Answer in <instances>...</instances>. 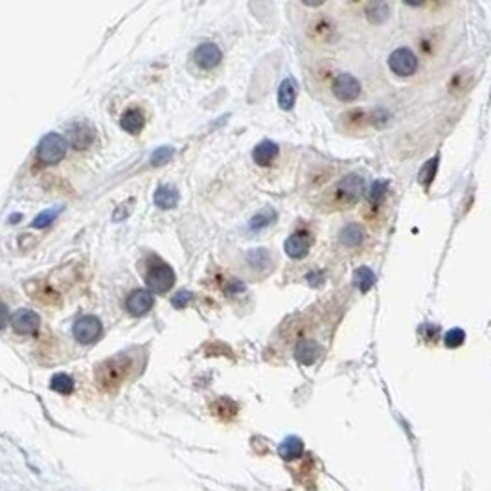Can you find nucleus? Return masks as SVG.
Masks as SVG:
<instances>
[{
  "instance_id": "1",
  "label": "nucleus",
  "mask_w": 491,
  "mask_h": 491,
  "mask_svg": "<svg viewBox=\"0 0 491 491\" xmlns=\"http://www.w3.org/2000/svg\"><path fill=\"white\" fill-rule=\"evenodd\" d=\"M131 366H133V363L127 355H116V357L107 359L105 363H101L96 370V379H98L101 388L114 390L125 381V377L131 372Z\"/></svg>"
},
{
  "instance_id": "2",
  "label": "nucleus",
  "mask_w": 491,
  "mask_h": 491,
  "mask_svg": "<svg viewBox=\"0 0 491 491\" xmlns=\"http://www.w3.org/2000/svg\"><path fill=\"white\" fill-rule=\"evenodd\" d=\"M65 155H67V140L57 133L46 134L37 147V156L45 164H57L59 160H63Z\"/></svg>"
},
{
  "instance_id": "3",
  "label": "nucleus",
  "mask_w": 491,
  "mask_h": 491,
  "mask_svg": "<svg viewBox=\"0 0 491 491\" xmlns=\"http://www.w3.org/2000/svg\"><path fill=\"white\" fill-rule=\"evenodd\" d=\"M145 284L149 287V293H168L175 284L174 269L168 263H158L155 267H151L145 276Z\"/></svg>"
},
{
  "instance_id": "4",
  "label": "nucleus",
  "mask_w": 491,
  "mask_h": 491,
  "mask_svg": "<svg viewBox=\"0 0 491 491\" xmlns=\"http://www.w3.org/2000/svg\"><path fill=\"white\" fill-rule=\"evenodd\" d=\"M388 67L399 78H408L418 70V57L410 48H397L388 57Z\"/></svg>"
},
{
  "instance_id": "5",
  "label": "nucleus",
  "mask_w": 491,
  "mask_h": 491,
  "mask_svg": "<svg viewBox=\"0 0 491 491\" xmlns=\"http://www.w3.org/2000/svg\"><path fill=\"white\" fill-rule=\"evenodd\" d=\"M101 331V322L100 318L94 317V315H85L74 324V339L79 342V344H92L100 339Z\"/></svg>"
},
{
  "instance_id": "6",
  "label": "nucleus",
  "mask_w": 491,
  "mask_h": 491,
  "mask_svg": "<svg viewBox=\"0 0 491 491\" xmlns=\"http://www.w3.org/2000/svg\"><path fill=\"white\" fill-rule=\"evenodd\" d=\"M331 90H333L337 100L353 101L361 96V83H359V79L355 78V76H352V74L342 72L335 78V81L331 85Z\"/></svg>"
},
{
  "instance_id": "7",
  "label": "nucleus",
  "mask_w": 491,
  "mask_h": 491,
  "mask_svg": "<svg viewBox=\"0 0 491 491\" xmlns=\"http://www.w3.org/2000/svg\"><path fill=\"white\" fill-rule=\"evenodd\" d=\"M337 197L341 199L344 205H353L361 199L364 191V179L361 175L352 174L344 177V179L337 185Z\"/></svg>"
},
{
  "instance_id": "8",
  "label": "nucleus",
  "mask_w": 491,
  "mask_h": 491,
  "mask_svg": "<svg viewBox=\"0 0 491 491\" xmlns=\"http://www.w3.org/2000/svg\"><path fill=\"white\" fill-rule=\"evenodd\" d=\"M194 59L202 70H213L223 61V52L216 43H202L194 52Z\"/></svg>"
},
{
  "instance_id": "9",
  "label": "nucleus",
  "mask_w": 491,
  "mask_h": 491,
  "mask_svg": "<svg viewBox=\"0 0 491 491\" xmlns=\"http://www.w3.org/2000/svg\"><path fill=\"white\" fill-rule=\"evenodd\" d=\"M285 254L293 260H304L311 249V238L307 232H295L284 243Z\"/></svg>"
},
{
  "instance_id": "10",
  "label": "nucleus",
  "mask_w": 491,
  "mask_h": 491,
  "mask_svg": "<svg viewBox=\"0 0 491 491\" xmlns=\"http://www.w3.org/2000/svg\"><path fill=\"white\" fill-rule=\"evenodd\" d=\"M12 324L13 330L17 333H23V335H30V333H35L39 330L41 318L39 315L32 309H19L15 315L12 317Z\"/></svg>"
},
{
  "instance_id": "11",
  "label": "nucleus",
  "mask_w": 491,
  "mask_h": 491,
  "mask_svg": "<svg viewBox=\"0 0 491 491\" xmlns=\"http://www.w3.org/2000/svg\"><path fill=\"white\" fill-rule=\"evenodd\" d=\"M125 307H127V311L131 313V315H134V317H142V315L151 311V307H153V295H151L147 289L133 291V293L127 296V300H125Z\"/></svg>"
},
{
  "instance_id": "12",
  "label": "nucleus",
  "mask_w": 491,
  "mask_h": 491,
  "mask_svg": "<svg viewBox=\"0 0 491 491\" xmlns=\"http://www.w3.org/2000/svg\"><path fill=\"white\" fill-rule=\"evenodd\" d=\"M320 353H322L320 344L315 341H309V339L298 341V344H296L295 348L296 361H298L300 364H304V366H309V364L315 363V361L320 357Z\"/></svg>"
},
{
  "instance_id": "13",
  "label": "nucleus",
  "mask_w": 491,
  "mask_h": 491,
  "mask_svg": "<svg viewBox=\"0 0 491 491\" xmlns=\"http://www.w3.org/2000/svg\"><path fill=\"white\" fill-rule=\"evenodd\" d=\"M120 125H122L123 131H127L129 134H140L145 125L144 112L136 109V107H131V109H127V111L122 114V118H120Z\"/></svg>"
},
{
  "instance_id": "14",
  "label": "nucleus",
  "mask_w": 491,
  "mask_h": 491,
  "mask_svg": "<svg viewBox=\"0 0 491 491\" xmlns=\"http://www.w3.org/2000/svg\"><path fill=\"white\" fill-rule=\"evenodd\" d=\"M278 144H274L271 140H263V142H260V144L252 149V158H254L258 166H269V164L274 162V158L278 156Z\"/></svg>"
},
{
  "instance_id": "15",
  "label": "nucleus",
  "mask_w": 491,
  "mask_h": 491,
  "mask_svg": "<svg viewBox=\"0 0 491 491\" xmlns=\"http://www.w3.org/2000/svg\"><path fill=\"white\" fill-rule=\"evenodd\" d=\"M296 94H298V90H296V83L293 78H287L282 81V85H280L278 89V105L280 109H284V111H291L293 107H295L296 103Z\"/></svg>"
},
{
  "instance_id": "16",
  "label": "nucleus",
  "mask_w": 491,
  "mask_h": 491,
  "mask_svg": "<svg viewBox=\"0 0 491 491\" xmlns=\"http://www.w3.org/2000/svg\"><path fill=\"white\" fill-rule=\"evenodd\" d=\"M179 202V190L175 186L164 185L155 191V205L160 210H169V208L177 207Z\"/></svg>"
},
{
  "instance_id": "17",
  "label": "nucleus",
  "mask_w": 491,
  "mask_h": 491,
  "mask_svg": "<svg viewBox=\"0 0 491 491\" xmlns=\"http://www.w3.org/2000/svg\"><path fill=\"white\" fill-rule=\"evenodd\" d=\"M302 452H304V441H302L300 438H296V436L285 438L278 446V455L284 458V460H287V462L300 458Z\"/></svg>"
},
{
  "instance_id": "18",
  "label": "nucleus",
  "mask_w": 491,
  "mask_h": 491,
  "mask_svg": "<svg viewBox=\"0 0 491 491\" xmlns=\"http://www.w3.org/2000/svg\"><path fill=\"white\" fill-rule=\"evenodd\" d=\"M92 138H94V133H92V129L87 123H76L70 129V142L78 149H85L92 142Z\"/></svg>"
},
{
  "instance_id": "19",
  "label": "nucleus",
  "mask_w": 491,
  "mask_h": 491,
  "mask_svg": "<svg viewBox=\"0 0 491 491\" xmlns=\"http://www.w3.org/2000/svg\"><path fill=\"white\" fill-rule=\"evenodd\" d=\"M339 240H341V243L344 247H359L364 240L363 227H361V224H357V223L346 224V227H344V229L341 230V234H339Z\"/></svg>"
},
{
  "instance_id": "20",
  "label": "nucleus",
  "mask_w": 491,
  "mask_h": 491,
  "mask_svg": "<svg viewBox=\"0 0 491 491\" xmlns=\"http://www.w3.org/2000/svg\"><path fill=\"white\" fill-rule=\"evenodd\" d=\"M247 263H249L254 271L265 273V271L271 269L273 260H271V254H269L267 249H252V251H249V254H247Z\"/></svg>"
},
{
  "instance_id": "21",
  "label": "nucleus",
  "mask_w": 491,
  "mask_h": 491,
  "mask_svg": "<svg viewBox=\"0 0 491 491\" xmlns=\"http://www.w3.org/2000/svg\"><path fill=\"white\" fill-rule=\"evenodd\" d=\"M375 284V274L372 269L368 267H359L355 273H353V285L357 287L361 293H368Z\"/></svg>"
},
{
  "instance_id": "22",
  "label": "nucleus",
  "mask_w": 491,
  "mask_h": 491,
  "mask_svg": "<svg viewBox=\"0 0 491 491\" xmlns=\"http://www.w3.org/2000/svg\"><path fill=\"white\" fill-rule=\"evenodd\" d=\"M386 191H388V182H386V180L383 179L374 180V185L370 186V191H368L370 205H372V207H381L383 201H385Z\"/></svg>"
},
{
  "instance_id": "23",
  "label": "nucleus",
  "mask_w": 491,
  "mask_h": 491,
  "mask_svg": "<svg viewBox=\"0 0 491 491\" xmlns=\"http://www.w3.org/2000/svg\"><path fill=\"white\" fill-rule=\"evenodd\" d=\"M366 15H368V21L374 24H381L385 23L388 15H390V6L385 4V2H375V4H370L368 10H366Z\"/></svg>"
},
{
  "instance_id": "24",
  "label": "nucleus",
  "mask_w": 491,
  "mask_h": 491,
  "mask_svg": "<svg viewBox=\"0 0 491 491\" xmlns=\"http://www.w3.org/2000/svg\"><path fill=\"white\" fill-rule=\"evenodd\" d=\"M50 386L54 392H59V394L68 396V394H72L74 390V379L68 374H56L52 377Z\"/></svg>"
},
{
  "instance_id": "25",
  "label": "nucleus",
  "mask_w": 491,
  "mask_h": 491,
  "mask_svg": "<svg viewBox=\"0 0 491 491\" xmlns=\"http://www.w3.org/2000/svg\"><path fill=\"white\" fill-rule=\"evenodd\" d=\"M274 219H276V212H274L273 208H265V210H262V212H258L254 218L251 219V230H262V229H267L269 224L273 223Z\"/></svg>"
},
{
  "instance_id": "26",
  "label": "nucleus",
  "mask_w": 491,
  "mask_h": 491,
  "mask_svg": "<svg viewBox=\"0 0 491 491\" xmlns=\"http://www.w3.org/2000/svg\"><path fill=\"white\" fill-rule=\"evenodd\" d=\"M436 168H438V156H435V158H430V160L425 162L424 168L419 169L418 180L421 182V186H424V188H429L430 182L435 180Z\"/></svg>"
},
{
  "instance_id": "27",
  "label": "nucleus",
  "mask_w": 491,
  "mask_h": 491,
  "mask_svg": "<svg viewBox=\"0 0 491 491\" xmlns=\"http://www.w3.org/2000/svg\"><path fill=\"white\" fill-rule=\"evenodd\" d=\"M174 155H175V149L171 147V145L156 147V149L153 151V155H151V164H153V166H162V164H166V162L171 160Z\"/></svg>"
},
{
  "instance_id": "28",
  "label": "nucleus",
  "mask_w": 491,
  "mask_h": 491,
  "mask_svg": "<svg viewBox=\"0 0 491 491\" xmlns=\"http://www.w3.org/2000/svg\"><path fill=\"white\" fill-rule=\"evenodd\" d=\"M59 212H61V208L56 207V208H50V210H45V212H41L37 218L34 219V227L35 229H45V227H48V224H52V221H56V218L59 216Z\"/></svg>"
},
{
  "instance_id": "29",
  "label": "nucleus",
  "mask_w": 491,
  "mask_h": 491,
  "mask_svg": "<svg viewBox=\"0 0 491 491\" xmlns=\"http://www.w3.org/2000/svg\"><path fill=\"white\" fill-rule=\"evenodd\" d=\"M463 341H466V331L460 330V328H452L443 337V342H446L447 348H460Z\"/></svg>"
},
{
  "instance_id": "30",
  "label": "nucleus",
  "mask_w": 491,
  "mask_h": 491,
  "mask_svg": "<svg viewBox=\"0 0 491 491\" xmlns=\"http://www.w3.org/2000/svg\"><path fill=\"white\" fill-rule=\"evenodd\" d=\"M191 300V293L190 291H179L177 295L171 298V304H174L175 309H185Z\"/></svg>"
},
{
  "instance_id": "31",
  "label": "nucleus",
  "mask_w": 491,
  "mask_h": 491,
  "mask_svg": "<svg viewBox=\"0 0 491 491\" xmlns=\"http://www.w3.org/2000/svg\"><path fill=\"white\" fill-rule=\"evenodd\" d=\"M306 280L311 287H320L324 284V280H326V274L322 271H311V273L307 274Z\"/></svg>"
},
{
  "instance_id": "32",
  "label": "nucleus",
  "mask_w": 491,
  "mask_h": 491,
  "mask_svg": "<svg viewBox=\"0 0 491 491\" xmlns=\"http://www.w3.org/2000/svg\"><path fill=\"white\" fill-rule=\"evenodd\" d=\"M8 317H10V315H8L6 306H4V304H0V330H2V328H4V326H6Z\"/></svg>"
}]
</instances>
